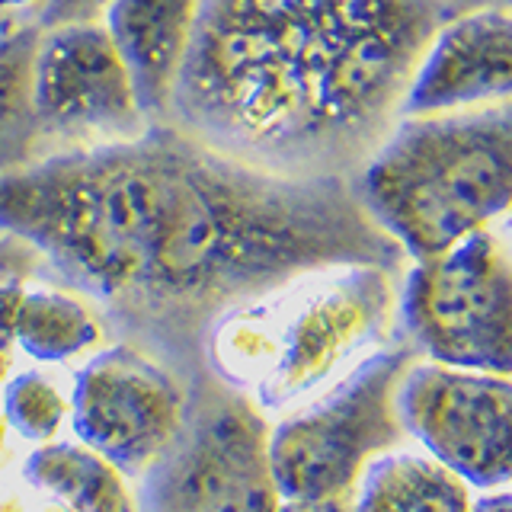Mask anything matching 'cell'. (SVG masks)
Segmentation results:
<instances>
[{
	"label": "cell",
	"instance_id": "cell-22",
	"mask_svg": "<svg viewBox=\"0 0 512 512\" xmlns=\"http://www.w3.org/2000/svg\"><path fill=\"white\" fill-rule=\"evenodd\" d=\"M4 439H7V420L0 416V448H4Z\"/></svg>",
	"mask_w": 512,
	"mask_h": 512
},
{
	"label": "cell",
	"instance_id": "cell-9",
	"mask_svg": "<svg viewBox=\"0 0 512 512\" xmlns=\"http://www.w3.org/2000/svg\"><path fill=\"white\" fill-rule=\"evenodd\" d=\"M404 432L471 490H506L512 471L509 375L413 362L397 388Z\"/></svg>",
	"mask_w": 512,
	"mask_h": 512
},
{
	"label": "cell",
	"instance_id": "cell-21",
	"mask_svg": "<svg viewBox=\"0 0 512 512\" xmlns=\"http://www.w3.org/2000/svg\"><path fill=\"white\" fill-rule=\"evenodd\" d=\"M471 512H509V493L506 490H490L484 496H477Z\"/></svg>",
	"mask_w": 512,
	"mask_h": 512
},
{
	"label": "cell",
	"instance_id": "cell-1",
	"mask_svg": "<svg viewBox=\"0 0 512 512\" xmlns=\"http://www.w3.org/2000/svg\"><path fill=\"white\" fill-rule=\"evenodd\" d=\"M0 231L116 317L176 340L320 269L407 266L349 176L266 170L170 122L0 173Z\"/></svg>",
	"mask_w": 512,
	"mask_h": 512
},
{
	"label": "cell",
	"instance_id": "cell-8",
	"mask_svg": "<svg viewBox=\"0 0 512 512\" xmlns=\"http://www.w3.org/2000/svg\"><path fill=\"white\" fill-rule=\"evenodd\" d=\"M29 109L36 160L109 148L151 128L132 74L100 20L39 29L29 71Z\"/></svg>",
	"mask_w": 512,
	"mask_h": 512
},
{
	"label": "cell",
	"instance_id": "cell-10",
	"mask_svg": "<svg viewBox=\"0 0 512 512\" xmlns=\"http://www.w3.org/2000/svg\"><path fill=\"white\" fill-rule=\"evenodd\" d=\"M186 404L189 394L170 368L122 343L80 368L71 420L77 439L122 474H148L180 436Z\"/></svg>",
	"mask_w": 512,
	"mask_h": 512
},
{
	"label": "cell",
	"instance_id": "cell-4",
	"mask_svg": "<svg viewBox=\"0 0 512 512\" xmlns=\"http://www.w3.org/2000/svg\"><path fill=\"white\" fill-rule=\"evenodd\" d=\"M394 276L378 266H340L272 288L215 320L212 362L263 407L311 397L384 336L397 301Z\"/></svg>",
	"mask_w": 512,
	"mask_h": 512
},
{
	"label": "cell",
	"instance_id": "cell-15",
	"mask_svg": "<svg viewBox=\"0 0 512 512\" xmlns=\"http://www.w3.org/2000/svg\"><path fill=\"white\" fill-rule=\"evenodd\" d=\"M10 340L29 356L61 362L100 343V327L87 304L74 295L20 285L10 308Z\"/></svg>",
	"mask_w": 512,
	"mask_h": 512
},
{
	"label": "cell",
	"instance_id": "cell-20",
	"mask_svg": "<svg viewBox=\"0 0 512 512\" xmlns=\"http://www.w3.org/2000/svg\"><path fill=\"white\" fill-rule=\"evenodd\" d=\"M276 512H352V503L349 500H340V503H279Z\"/></svg>",
	"mask_w": 512,
	"mask_h": 512
},
{
	"label": "cell",
	"instance_id": "cell-17",
	"mask_svg": "<svg viewBox=\"0 0 512 512\" xmlns=\"http://www.w3.org/2000/svg\"><path fill=\"white\" fill-rule=\"evenodd\" d=\"M68 416V400L42 372L16 375L4 391V420L26 439L48 442Z\"/></svg>",
	"mask_w": 512,
	"mask_h": 512
},
{
	"label": "cell",
	"instance_id": "cell-2",
	"mask_svg": "<svg viewBox=\"0 0 512 512\" xmlns=\"http://www.w3.org/2000/svg\"><path fill=\"white\" fill-rule=\"evenodd\" d=\"M458 0H199L167 122L295 176H349Z\"/></svg>",
	"mask_w": 512,
	"mask_h": 512
},
{
	"label": "cell",
	"instance_id": "cell-13",
	"mask_svg": "<svg viewBox=\"0 0 512 512\" xmlns=\"http://www.w3.org/2000/svg\"><path fill=\"white\" fill-rule=\"evenodd\" d=\"M352 512H471L474 493L439 461L420 452H388L365 468Z\"/></svg>",
	"mask_w": 512,
	"mask_h": 512
},
{
	"label": "cell",
	"instance_id": "cell-14",
	"mask_svg": "<svg viewBox=\"0 0 512 512\" xmlns=\"http://www.w3.org/2000/svg\"><path fill=\"white\" fill-rule=\"evenodd\" d=\"M23 474L68 512H138L125 474L84 442H45Z\"/></svg>",
	"mask_w": 512,
	"mask_h": 512
},
{
	"label": "cell",
	"instance_id": "cell-5",
	"mask_svg": "<svg viewBox=\"0 0 512 512\" xmlns=\"http://www.w3.org/2000/svg\"><path fill=\"white\" fill-rule=\"evenodd\" d=\"M413 346L378 349L308 407L269 429V468L285 503L352 500L365 468L407 439L397 388Z\"/></svg>",
	"mask_w": 512,
	"mask_h": 512
},
{
	"label": "cell",
	"instance_id": "cell-6",
	"mask_svg": "<svg viewBox=\"0 0 512 512\" xmlns=\"http://www.w3.org/2000/svg\"><path fill=\"white\" fill-rule=\"evenodd\" d=\"M269 429L250 394L218 378L199 381L180 436L144 474L141 512H276Z\"/></svg>",
	"mask_w": 512,
	"mask_h": 512
},
{
	"label": "cell",
	"instance_id": "cell-11",
	"mask_svg": "<svg viewBox=\"0 0 512 512\" xmlns=\"http://www.w3.org/2000/svg\"><path fill=\"white\" fill-rule=\"evenodd\" d=\"M512 16L506 0L452 13L432 32L400 103V116H442L509 103Z\"/></svg>",
	"mask_w": 512,
	"mask_h": 512
},
{
	"label": "cell",
	"instance_id": "cell-23",
	"mask_svg": "<svg viewBox=\"0 0 512 512\" xmlns=\"http://www.w3.org/2000/svg\"><path fill=\"white\" fill-rule=\"evenodd\" d=\"M458 4H461V0H458Z\"/></svg>",
	"mask_w": 512,
	"mask_h": 512
},
{
	"label": "cell",
	"instance_id": "cell-16",
	"mask_svg": "<svg viewBox=\"0 0 512 512\" xmlns=\"http://www.w3.org/2000/svg\"><path fill=\"white\" fill-rule=\"evenodd\" d=\"M36 32L0 39V173L36 160V128L29 109V71Z\"/></svg>",
	"mask_w": 512,
	"mask_h": 512
},
{
	"label": "cell",
	"instance_id": "cell-19",
	"mask_svg": "<svg viewBox=\"0 0 512 512\" xmlns=\"http://www.w3.org/2000/svg\"><path fill=\"white\" fill-rule=\"evenodd\" d=\"M106 7H109V0H48L45 26H58V23H90V20H100Z\"/></svg>",
	"mask_w": 512,
	"mask_h": 512
},
{
	"label": "cell",
	"instance_id": "cell-18",
	"mask_svg": "<svg viewBox=\"0 0 512 512\" xmlns=\"http://www.w3.org/2000/svg\"><path fill=\"white\" fill-rule=\"evenodd\" d=\"M48 0H0V39H16L45 26Z\"/></svg>",
	"mask_w": 512,
	"mask_h": 512
},
{
	"label": "cell",
	"instance_id": "cell-7",
	"mask_svg": "<svg viewBox=\"0 0 512 512\" xmlns=\"http://www.w3.org/2000/svg\"><path fill=\"white\" fill-rule=\"evenodd\" d=\"M400 314L416 352L429 362L509 375L512 263L506 237L484 228L426 260H413Z\"/></svg>",
	"mask_w": 512,
	"mask_h": 512
},
{
	"label": "cell",
	"instance_id": "cell-3",
	"mask_svg": "<svg viewBox=\"0 0 512 512\" xmlns=\"http://www.w3.org/2000/svg\"><path fill=\"white\" fill-rule=\"evenodd\" d=\"M349 180L407 263L455 247L509 212V103L397 119Z\"/></svg>",
	"mask_w": 512,
	"mask_h": 512
},
{
	"label": "cell",
	"instance_id": "cell-12",
	"mask_svg": "<svg viewBox=\"0 0 512 512\" xmlns=\"http://www.w3.org/2000/svg\"><path fill=\"white\" fill-rule=\"evenodd\" d=\"M199 0H109L100 23L122 55L151 125L167 122Z\"/></svg>",
	"mask_w": 512,
	"mask_h": 512
}]
</instances>
